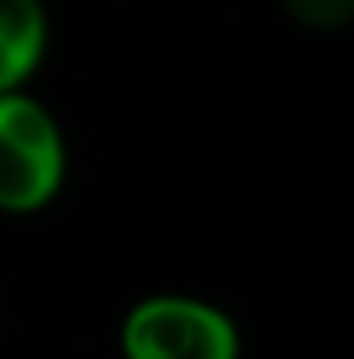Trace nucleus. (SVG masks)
<instances>
[{
    "mask_svg": "<svg viewBox=\"0 0 354 359\" xmlns=\"http://www.w3.org/2000/svg\"><path fill=\"white\" fill-rule=\"evenodd\" d=\"M67 180V142L55 113L25 96V88L0 92V209L38 213Z\"/></svg>",
    "mask_w": 354,
    "mask_h": 359,
    "instance_id": "obj_1",
    "label": "nucleus"
},
{
    "mask_svg": "<svg viewBox=\"0 0 354 359\" xmlns=\"http://www.w3.org/2000/svg\"><path fill=\"white\" fill-rule=\"evenodd\" d=\"M125 359H242L234 318L200 297H142L121 322Z\"/></svg>",
    "mask_w": 354,
    "mask_h": 359,
    "instance_id": "obj_2",
    "label": "nucleus"
},
{
    "mask_svg": "<svg viewBox=\"0 0 354 359\" xmlns=\"http://www.w3.org/2000/svg\"><path fill=\"white\" fill-rule=\"evenodd\" d=\"M50 42L42 0H0V92H17L42 67Z\"/></svg>",
    "mask_w": 354,
    "mask_h": 359,
    "instance_id": "obj_3",
    "label": "nucleus"
},
{
    "mask_svg": "<svg viewBox=\"0 0 354 359\" xmlns=\"http://www.w3.org/2000/svg\"><path fill=\"white\" fill-rule=\"evenodd\" d=\"M283 8L309 29H342L354 17V0H283Z\"/></svg>",
    "mask_w": 354,
    "mask_h": 359,
    "instance_id": "obj_4",
    "label": "nucleus"
}]
</instances>
